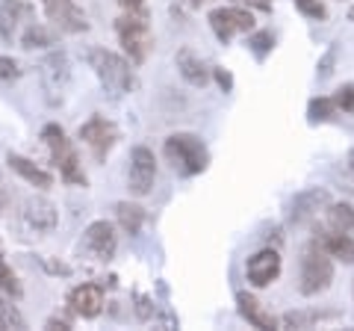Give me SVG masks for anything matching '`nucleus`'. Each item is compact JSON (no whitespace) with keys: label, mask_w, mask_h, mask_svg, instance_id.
Listing matches in <instances>:
<instances>
[{"label":"nucleus","mask_w":354,"mask_h":331,"mask_svg":"<svg viewBox=\"0 0 354 331\" xmlns=\"http://www.w3.org/2000/svg\"><path fill=\"white\" fill-rule=\"evenodd\" d=\"M88 65L97 74L104 92L109 98H124L136 89V71L130 69V60L118 57V53L106 51V48H92L88 51Z\"/></svg>","instance_id":"nucleus-1"},{"label":"nucleus","mask_w":354,"mask_h":331,"mask_svg":"<svg viewBox=\"0 0 354 331\" xmlns=\"http://www.w3.org/2000/svg\"><path fill=\"white\" fill-rule=\"evenodd\" d=\"M165 160L171 163V169L183 178H195L209 166V151L195 134H171L165 139Z\"/></svg>","instance_id":"nucleus-2"},{"label":"nucleus","mask_w":354,"mask_h":331,"mask_svg":"<svg viewBox=\"0 0 354 331\" xmlns=\"http://www.w3.org/2000/svg\"><path fill=\"white\" fill-rule=\"evenodd\" d=\"M41 139H44V145H48V151H50L53 166L59 169V178L65 184H71V186H86L88 178L83 172V163H80V157H77V148L71 145V139L65 136V130L59 125H44L41 127Z\"/></svg>","instance_id":"nucleus-3"},{"label":"nucleus","mask_w":354,"mask_h":331,"mask_svg":"<svg viewBox=\"0 0 354 331\" xmlns=\"http://www.w3.org/2000/svg\"><path fill=\"white\" fill-rule=\"evenodd\" d=\"M334 281V258L322 249V242H310L301 251V269H298V293L319 296Z\"/></svg>","instance_id":"nucleus-4"},{"label":"nucleus","mask_w":354,"mask_h":331,"mask_svg":"<svg viewBox=\"0 0 354 331\" xmlns=\"http://www.w3.org/2000/svg\"><path fill=\"white\" fill-rule=\"evenodd\" d=\"M115 33H118L121 48H124L127 60L133 65H142V62L151 57L153 33H151L145 9H139V12H127V9H124V15L115 18Z\"/></svg>","instance_id":"nucleus-5"},{"label":"nucleus","mask_w":354,"mask_h":331,"mask_svg":"<svg viewBox=\"0 0 354 331\" xmlns=\"http://www.w3.org/2000/svg\"><path fill=\"white\" fill-rule=\"evenodd\" d=\"M77 136L86 142V148L92 151L95 160H106V154L115 148L118 142V127L109 121L106 116H92L88 121H83Z\"/></svg>","instance_id":"nucleus-6"},{"label":"nucleus","mask_w":354,"mask_h":331,"mask_svg":"<svg viewBox=\"0 0 354 331\" xmlns=\"http://www.w3.org/2000/svg\"><path fill=\"white\" fill-rule=\"evenodd\" d=\"M153 181H157V157L153 151L145 145H136L130 151V169H127V190L142 198L153 190Z\"/></svg>","instance_id":"nucleus-7"},{"label":"nucleus","mask_w":354,"mask_h":331,"mask_svg":"<svg viewBox=\"0 0 354 331\" xmlns=\"http://www.w3.org/2000/svg\"><path fill=\"white\" fill-rule=\"evenodd\" d=\"M207 21H209V30L216 33L218 42H230L236 33H251L254 30L251 9H242V6H218L207 15Z\"/></svg>","instance_id":"nucleus-8"},{"label":"nucleus","mask_w":354,"mask_h":331,"mask_svg":"<svg viewBox=\"0 0 354 331\" xmlns=\"http://www.w3.org/2000/svg\"><path fill=\"white\" fill-rule=\"evenodd\" d=\"M44 15L62 33H86L88 30V18L83 9L77 6V0H44Z\"/></svg>","instance_id":"nucleus-9"},{"label":"nucleus","mask_w":354,"mask_h":331,"mask_svg":"<svg viewBox=\"0 0 354 331\" xmlns=\"http://www.w3.org/2000/svg\"><path fill=\"white\" fill-rule=\"evenodd\" d=\"M283 269L278 249H260L257 255H251L245 263V275L251 287H269L278 281V275Z\"/></svg>","instance_id":"nucleus-10"},{"label":"nucleus","mask_w":354,"mask_h":331,"mask_svg":"<svg viewBox=\"0 0 354 331\" xmlns=\"http://www.w3.org/2000/svg\"><path fill=\"white\" fill-rule=\"evenodd\" d=\"M39 69H41V86H44V92L50 95V101H57L53 95L62 98L65 89H68V83H71V62H68V57H65L62 51H57V53H50Z\"/></svg>","instance_id":"nucleus-11"},{"label":"nucleus","mask_w":354,"mask_h":331,"mask_svg":"<svg viewBox=\"0 0 354 331\" xmlns=\"http://www.w3.org/2000/svg\"><path fill=\"white\" fill-rule=\"evenodd\" d=\"M83 240H86V249L92 251L95 258H101V260H113L115 258L118 234H115V225L106 222V219H97V222L88 225Z\"/></svg>","instance_id":"nucleus-12"},{"label":"nucleus","mask_w":354,"mask_h":331,"mask_svg":"<svg viewBox=\"0 0 354 331\" xmlns=\"http://www.w3.org/2000/svg\"><path fill=\"white\" fill-rule=\"evenodd\" d=\"M328 204H330L328 190H319V186H313V190H304V193H298V195H295L292 211H290V219H292L295 225L313 222V219L319 216V211H325Z\"/></svg>","instance_id":"nucleus-13"},{"label":"nucleus","mask_w":354,"mask_h":331,"mask_svg":"<svg viewBox=\"0 0 354 331\" xmlns=\"http://www.w3.org/2000/svg\"><path fill=\"white\" fill-rule=\"evenodd\" d=\"M68 307L83 316V319H95L104 311V290L97 284H77L68 293Z\"/></svg>","instance_id":"nucleus-14"},{"label":"nucleus","mask_w":354,"mask_h":331,"mask_svg":"<svg viewBox=\"0 0 354 331\" xmlns=\"http://www.w3.org/2000/svg\"><path fill=\"white\" fill-rule=\"evenodd\" d=\"M24 222L30 231H36V234H50L59 222L57 207H53L48 198H30L24 204Z\"/></svg>","instance_id":"nucleus-15"},{"label":"nucleus","mask_w":354,"mask_h":331,"mask_svg":"<svg viewBox=\"0 0 354 331\" xmlns=\"http://www.w3.org/2000/svg\"><path fill=\"white\" fill-rule=\"evenodd\" d=\"M316 242H322V249H325L334 260L354 263V237L346 234V231H337V228H319V231H316Z\"/></svg>","instance_id":"nucleus-16"},{"label":"nucleus","mask_w":354,"mask_h":331,"mask_svg":"<svg viewBox=\"0 0 354 331\" xmlns=\"http://www.w3.org/2000/svg\"><path fill=\"white\" fill-rule=\"evenodd\" d=\"M236 307H239L242 319H248V325H254V328H278V325H281V319L272 316V314L260 305L257 296H251V293H245V290L236 293Z\"/></svg>","instance_id":"nucleus-17"},{"label":"nucleus","mask_w":354,"mask_h":331,"mask_svg":"<svg viewBox=\"0 0 354 331\" xmlns=\"http://www.w3.org/2000/svg\"><path fill=\"white\" fill-rule=\"evenodd\" d=\"M6 163H9V169H12L18 178H24L27 184L36 186V190H50V186H53L50 175L44 172L41 166H36L32 160H27L24 154H12V151H9V154H6Z\"/></svg>","instance_id":"nucleus-18"},{"label":"nucleus","mask_w":354,"mask_h":331,"mask_svg":"<svg viewBox=\"0 0 354 331\" xmlns=\"http://www.w3.org/2000/svg\"><path fill=\"white\" fill-rule=\"evenodd\" d=\"M174 62H177V71H180V77H183V80L189 83V86H204V83L209 80L207 62L198 57L192 48H183V51L174 57Z\"/></svg>","instance_id":"nucleus-19"},{"label":"nucleus","mask_w":354,"mask_h":331,"mask_svg":"<svg viewBox=\"0 0 354 331\" xmlns=\"http://www.w3.org/2000/svg\"><path fill=\"white\" fill-rule=\"evenodd\" d=\"M115 219H118V228L124 231V234L136 237L142 225H145V207L133 204V202H118L115 204Z\"/></svg>","instance_id":"nucleus-20"},{"label":"nucleus","mask_w":354,"mask_h":331,"mask_svg":"<svg viewBox=\"0 0 354 331\" xmlns=\"http://www.w3.org/2000/svg\"><path fill=\"white\" fill-rule=\"evenodd\" d=\"M50 45H57V36L44 27V24H30L24 33H21V48H50Z\"/></svg>","instance_id":"nucleus-21"},{"label":"nucleus","mask_w":354,"mask_h":331,"mask_svg":"<svg viewBox=\"0 0 354 331\" xmlns=\"http://www.w3.org/2000/svg\"><path fill=\"white\" fill-rule=\"evenodd\" d=\"M328 222L330 228L337 231H346V234L354 237V207L351 204H328Z\"/></svg>","instance_id":"nucleus-22"},{"label":"nucleus","mask_w":354,"mask_h":331,"mask_svg":"<svg viewBox=\"0 0 354 331\" xmlns=\"http://www.w3.org/2000/svg\"><path fill=\"white\" fill-rule=\"evenodd\" d=\"M334 314H319V311H292V314H283L281 316V325L283 328H307V325H313V323H322V319H330Z\"/></svg>","instance_id":"nucleus-23"},{"label":"nucleus","mask_w":354,"mask_h":331,"mask_svg":"<svg viewBox=\"0 0 354 331\" xmlns=\"http://www.w3.org/2000/svg\"><path fill=\"white\" fill-rule=\"evenodd\" d=\"M337 113H339V109H337L334 98H313V101H310V107H307L310 121H330Z\"/></svg>","instance_id":"nucleus-24"},{"label":"nucleus","mask_w":354,"mask_h":331,"mask_svg":"<svg viewBox=\"0 0 354 331\" xmlns=\"http://www.w3.org/2000/svg\"><path fill=\"white\" fill-rule=\"evenodd\" d=\"M0 290L9 293L12 299H21V293H24V287H21L18 275L12 272V267L6 263V258H3V255H0Z\"/></svg>","instance_id":"nucleus-25"},{"label":"nucleus","mask_w":354,"mask_h":331,"mask_svg":"<svg viewBox=\"0 0 354 331\" xmlns=\"http://www.w3.org/2000/svg\"><path fill=\"white\" fill-rule=\"evenodd\" d=\"M248 48L254 51V57H257V60H266V53L274 48V36H272L269 30H257V33H254V36L248 39Z\"/></svg>","instance_id":"nucleus-26"},{"label":"nucleus","mask_w":354,"mask_h":331,"mask_svg":"<svg viewBox=\"0 0 354 331\" xmlns=\"http://www.w3.org/2000/svg\"><path fill=\"white\" fill-rule=\"evenodd\" d=\"M0 328H27L24 316L18 314V307L3 299H0Z\"/></svg>","instance_id":"nucleus-27"},{"label":"nucleus","mask_w":354,"mask_h":331,"mask_svg":"<svg viewBox=\"0 0 354 331\" xmlns=\"http://www.w3.org/2000/svg\"><path fill=\"white\" fill-rule=\"evenodd\" d=\"M292 3L304 18H313V21H325L328 18V6L322 3V0H292Z\"/></svg>","instance_id":"nucleus-28"},{"label":"nucleus","mask_w":354,"mask_h":331,"mask_svg":"<svg viewBox=\"0 0 354 331\" xmlns=\"http://www.w3.org/2000/svg\"><path fill=\"white\" fill-rule=\"evenodd\" d=\"M334 101H337V109H342V113H351V116H354V83H346L342 89H337Z\"/></svg>","instance_id":"nucleus-29"},{"label":"nucleus","mask_w":354,"mask_h":331,"mask_svg":"<svg viewBox=\"0 0 354 331\" xmlns=\"http://www.w3.org/2000/svg\"><path fill=\"white\" fill-rule=\"evenodd\" d=\"M21 77V65L12 57H0V80H18Z\"/></svg>","instance_id":"nucleus-30"},{"label":"nucleus","mask_w":354,"mask_h":331,"mask_svg":"<svg viewBox=\"0 0 354 331\" xmlns=\"http://www.w3.org/2000/svg\"><path fill=\"white\" fill-rule=\"evenodd\" d=\"M213 77H216V83L221 86V89H225V92H230V89H234V77H230L225 69H213Z\"/></svg>","instance_id":"nucleus-31"},{"label":"nucleus","mask_w":354,"mask_h":331,"mask_svg":"<svg viewBox=\"0 0 354 331\" xmlns=\"http://www.w3.org/2000/svg\"><path fill=\"white\" fill-rule=\"evenodd\" d=\"M239 3H245L251 9H260V12H272V0H239Z\"/></svg>","instance_id":"nucleus-32"},{"label":"nucleus","mask_w":354,"mask_h":331,"mask_svg":"<svg viewBox=\"0 0 354 331\" xmlns=\"http://www.w3.org/2000/svg\"><path fill=\"white\" fill-rule=\"evenodd\" d=\"M118 6H124L127 12H139V9H145V0H115Z\"/></svg>","instance_id":"nucleus-33"},{"label":"nucleus","mask_w":354,"mask_h":331,"mask_svg":"<svg viewBox=\"0 0 354 331\" xmlns=\"http://www.w3.org/2000/svg\"><path fill=\"white\" fill-rule=\"evenodd\" d=\"M48 328H62V331H71V323H68V319L53 316V319H48Z\"/></svg>","instance_id":"nucleus-34"},{"label":"nucleus","mask_w":354,"mask_h":331,"mask_svg":"<svg viewBox=\"0 0 354 331\" xmlns=\"http://www.w3.org/2000/svg\"><path fill=\"white\" fill-rule=\"evenodd\" d=\"M6 198H9V193H6V184H3V178H0V207H6Z\"/></svg>","instance_id":"nucleus-35"},{"label":"nucleus","mask_w":354,"mask_h":331,"mask_svg":"<svg viewBox=\"0 0 354 331\" xmlns=\"http://www.w3.org/2000/svg\"><path fill=\"white\" fill-rule=\"evenodd\" d=\"M348 169H351V175H354V151H351V163H348Z\"/></svg>","instance_id":"nucleus-36"},{"label":"nucleus","mask_w":354,"mask_h":331,"mask_svg":"<svg viewBox=\"0 0 354 331\" xmlns=\"http://www.w3.org/2000/svg\"><path fill=\"white\" fill-rule=\"evenodd\" d=\"M348 18H351V21H354V6H351V12H348Z\"/></svg>","instance_id":"nucleus-37"}]
</instances>
